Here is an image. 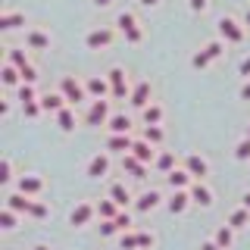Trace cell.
I'll use <instances>...</instances> for the list:
<instances>
[{
  "mask_svg": "<svg viewBox=\"0 0 250 250\" xmlns=\"http://www.w3.org/2000/svg\"><path fill=\"white\" fill-rule=\"evenodd\" d=\"M60 94H62V97H66L72 106H78L82 100H88V88H84V84L78 82L75 75H62V78H60Z\"/></svg>",
  "mask_w": 250,
  "mask_h": 250,
  "instance_id": "obj_1",
  "label": "cell"
},
{
  "mask_svg": "<svg viewBox=\"0 0 250 250\" xmlns=\"http://www.w3.org/2000/svg\"><path fill=\"white\" fill-rule=\"evenodd\" d=\"M109 100L106 97H97V100H91V106H88V113H84V125H106L109 122Z\"/></svg>",
  "mask_w": 250,
  "mask_h": 250,
  "instance_id": "obj_2",
  "label": "cell"
},
{
  "mask_svg": "<svg viewBox=\"0 0 250 250\" xmlns=\"http://www.w3.org/2000/svg\"><path fill=\"white\" fill-rule=\"evenodd\" d=\"M106 78H109V88H113V100H128L131 97V84H128V78H125V69L113 66L106 72Z\"/></svg>",
  "mask_w": 250,
  "mask_h": 250,
  "instance_id": "obj_3",
  "label": "cell"
},
{
  "mask_svg": "<svg viewBox=\"0 0 250 250\" xmlns=\"http://www.w3.org/2000/svg\"><path fill=\"white\" fill-rule=\"evenodd\" d=\"M216 25H219V35H222L229 44H241V41H244V25H241L238 19H231V16H222Z\"/></svg>",
  "mask_w": 250,
  "mask_h": 250,
  "instance_id": "obj_4",
  "label": "cell"
},
{
  "mask_svg": "<svg viewBox=\"0 0 250 250\" xmlns=\"http://www.w3.org/2000/svg\"><path fill=\"white\" fill-rule=\"evenodd\" d=\"M116 25H119V31H122L125 38H128L131 44H141V38H144V31L138 28V19H135L131 13H119V16H116Z\"/></svg>",
  "mask_w": 250,
  "mask_h": 250,
  "instance_id": "obj_5",
  "label": "cell"
},
{
  "mask_svg": "<svg viewBox=\"0 0 250 250\" xmlns=\"http://www.w3.org/2000/svg\"><path fill=\"white\" fill-rule=\"evenodd\" d=\"M113 38H116L113 28H94V31L84 35V47H88V50H104V47L113 44Z\"/></svg>",
  "mask_w": 250,
  "mask_h": 250,
  "instance_id": "obj_6",
  "label": "cell"
},
{
  "mask_svg": "<svg viewBox=\"0 0 250 250\" xmlns=\"http://www.w3.org/2000/svg\"><path fill=\"white\" fill-rule=\"evenodd\" d=\"M94 216H97V207H94V203H88V200H82V203L72 209V213H69V222H72L75 229H84V225H88Z\"/></svg>",
  "mask_w": 250,
  "mask_h": 250,
  "instance_id": "obj_7",
  "label": "cell"
},
{
  "mask_svg": "<svg viewBox=\"0 0 250 250\" xmlns=\"http://www.w3.org/2000/svg\"><path fill=\"white\" fill-rule=\"evenodd\" d=\"M84 88H88V97H91V100H97V97H113V88H109V78L91 75L88 82H84Z\"/></svg>",
  "mask_w": 250,
  "mask_h": 250,
  "instance_id": "obj_8",
  "label": "cell"
},
{
  "mask_svg": "<svg viewBox=\"0 0 250 250\" xmlns=\"http://www.w3.org/2000/svg\"><path fill=\"white\" fill-rule=\"evenodd\" d=\"M185 169L191 172V175L197 178V182H203V178L209 175V163L203 160L200 153H188V156H185Z\"/></svg>",
  "mask_w": 250,
  "mask_h": 250,
  "instance_id": "obj_9",
  "label": "cell"
},
{
  "mask_svg": "<svg viewBox=\"0 0 250 250\" xmlns=\"http://www.w3.org/2000/svg\"><path fill=\"white\" fill-rule=\"evenodd\" d=\"M122 172L131 178H144L147 175V163H141L135 153H122Z\"/></svg>",
  "mask_w": 250,
  "mask_h": 250,
  "instance_id": "obj_10",
  "label": "cell"
},
{
  "mask_svg": "<svg viewBox=\"0 0 250 250\" xmlns=\"http://www.w3.org/2000/svg\"><path fill=\"white\" fill-rule=\"evenodd\" d=\"M128 104L135 106V109H144L147 104H150V82H138L135 88H131V97H128Z\"/></svg>",
  "mask_w": 250,
  "mask_h": 250,
  "instance_id": "obj_11",
  "label": "cell"
},
{
  "mask_svg": "<svg viewBox=\"0 0 250 250\" xmlns=\"http://www.w3.org/2000/svg\"><path fill=\"white\" fill-rule=\"evenodd\" d=\"M166 182H169L172 191H188V188H191V182H194V175H191L188 169H172L169 175H166Z\"/></svg>",
  "mask_w": 250,
  "mask_h": 250,
  "instance_id": "obj_12",
  "label": "cell"
},
{
  "mask_svg": "<svg viewBox=\"0 0 250 250\" xmlns=\"http://www.w3.org/2000/svg\"><path fill=\"white\" fill-rule=\"evenodd\" d=\"M128 153H135L141 163H147V166H153V163H156V150H153V144H150V141H144V138L135 141Z\"/></svg>",
  "mask_w": 250,
  "mask_h": 250,
  "instance_id": "obj_13",
  "label": "cell"
},
{
  "mask_svg": "<svg viewBox=\"0 0 250 250\" xmlns=\"http://www.w3.org/2000/svg\"><path fill=\"white\" fill-rule=\"evenodd\" d=\"M25 47L28 50H47L50 47V35L41 28H31V31H25Z\"/></svg>",
  "mask_w": 250,
  "mask_h": 250,
  "instance_id": "obj_14",
  "label": "cell"
},
{
  "mask_svg": "<svg viewBox=\"0 0 250 250\" xmlns=\"http://www.w3.org/2000/svg\"><path fill=\"white\" fill-rule=\"evenodd\" d=\"M188 191H191V200L197 203V207H213V191H209L203 182H194Z\"/></svg>",
  "mask_w": 250,
  "mask_h": 250,
  "instance_id": "obj_15",
  "label": "cell"
},
{
  "mask_svg": "<svg viewBox=\"0 0 250 250\" xmlns=\"http://www.w3.org/2000/svg\"><path fill=\"white\" fill-rule=\"evenodd\" d=\"M191 203H194V200H191V191H175L166 207H169V213H172V216H182L185 209L191 207Z\"/></svg>",
  "mask_w": 250,
  "mask_h": 250,
  "instance_id": "obj_16",
  "label": "cell"
},
{
  "mask_svg": "<svg viewBox=\"0 0 250 250\" xmlns=\"http://www.w3.org/2000/svg\"><path fill=\"white\" fill-rule=\"evenodd\" d=\"M106 172H109V156H106V153L91 156V163H88V178H104Z\"/></svg>",
  "mask_w": 250,
  "mask_h": 250,
  "instance_id": "obj_17",
  "label": "cell"
},
{
  "mask_svg": "<svg viewBox=\"0 0 250 250\" xmlns=\"http://www.w3.org/2000/svg\"><path fill=\"white\" fill-rule=\"evenodd\" d=\"M19 25H25V13H13V10L0 13V31H16Z\"/></svg>",
  "mask_w": 250,
  "mask_h": 250,
  "instance_id": "obj_18",
  "label": "cell"
},
{
  "mask_svg": "<svg viewBox=\"0 0 250 250\" xmlns=\"http://www.w3.org/2000/svg\"><path fill=\"white\" fill-rule=\"evenodd\" d=\"M3 207L16 209V213H28V209H31V197H28V194H22V191H16V194H6Z\"/></svg>",
  "mask_w": 250,
  "mask_h": 250,
  "instance_id": "obj_19",
  "label": "cell"
},
{
  "mask_svg": "<svg viewBox=\"0 0 250 250\" xmlns=\"http://www.w3.org/2000/svg\"><path fill=\"white\" fill-rule=\"evenodd\" d=\"M160 200H163L160 191H144V194L135 200V209H138V213H150L153 207H160Z\"/></svg>",
  "mask_w": 250,
  "mask_h": 250,
  "instance_id": "obj_20",
  "label": "cell"
},
{
  "mask_svg": "<svg viewBox=\"0 0 250 250\" xmlns=\"http://www.w3.org/2000/svg\"><path fill=\"white\" fill-rule=\"evenodd\" d=\"M41 106H44V113H60L62 106H69V100L62 94H41Z\"/></svg>",
  "mask_w": 250,
  "mask_h": 250,
  "instance_id": "obj_21",
  "label": "cell"
},
{
  "mask_svg": "<svg viewBox=\"0 0 250 250\" xmlns=\"http://www.w3.org/2000/svg\"><path fill=\"white\" fill-rule=\"evenodd\" d=\"M131 135H109L106 138V150H116V153H128L131 150Z\"/></svg>",
  "mask_w": 250,
  "mask_h": 250,
  "instance_id": "obj_22",
  "label": "cell"
},
{
  "mask_svg": "<svg viewBox=\"0 0 250 250\" xmlns=\"http://www.w3.org/2000/svg\"><path fill=\"white\" fill-rule=\"evenodd\" d=\"M109 135H128V128H131V119L125 113H116V116H109Z\"/></svg>",
  "mask_w": 250,
  "mask_h": 250,
  "instance_id": "obj_23",
  "label": "cell"
},
{
  "mask_svg": "<svg viewBox=\"0 0 250 250\" xmlns=\"http://www.w3.org/2000/svg\"><path fill=\"white\" fill-rule=\"evenodd\" d=\"M41 188H44V182H41L38 175H22V178H19V191H22V194H28V197L41 194Z\"/></svg>",
  "mask_w": 250,
  "mask_h": 250,
  "instance_id": "obj_24",
  "label": "cell"
},
{
  "mask_svg": "<svg viewBox=\"0 0 250 250\" xmlns=\"http://www.w3.org/2000/svg\"><path fill=\"white\" fill-rule=\"evenodd\" d=\"M109 197H113V200L125 209V207L131 203V191H128V188H125L122 182H116V185H109Z\"/></svg>",
  "mask_w": 250,
  "mask_h": 250,
  "instance_id": "obj_25",
  "label": "cell"
},
{
  "mask_svg": "<svg viewBox=\"0 0 250 250\" xmlns=\"http://www.w3.org/2000/svg\"><path fill=\"white\" fill-rule=\"evenodd\" d=\"M57 125H60V131H75V113H72V106H62L60 113H57Z\"/></svg>",
  "mask_w": 250,
  "mask_h": 250,
  "instance_id": "obj_26",
  "label": "cell"
},
{
  "mask_svg": "<svg viewBox=\"0 0 250 250\" xmlns=\"http://www.w3.org/2000/svg\"><path fill=\"white\" fill-rule=\"evenodd\" d=\"M119 213H122V207H119L113 197H106V200L97 203V216H100V219H116Z\"/></svg>",
  "mask_w": 250,
  "mask_h": 250,
  "instance_id": "obj_27",
  "label": "cell"
},
{
  "mask_svg": "<svg viewBox=\"0 0 250 250\" xmlns=\"http://www.w3.org/2000/svg\"><path fill=\"white\" fill-rule=\"evenodd\" d=\"M141 119H144V125H160L163 122V106L160 104H147L141 109Z\"/></svg>",
  "mask_w": 250,
  "mask_h": 250,
  "instance_id": "obj_28",
  "label": "cell"
},
{
  "mask_svg": "<svg viewBox=\"0 0 250 250\" xmlns=\"http://www.w3.org/2000/svg\"><path fill=\"white\" fill-rule=\"evenodd\" d=\"M213 241H216V244L222 247V250H229V247H231V241H234V229H231L229 222H225V225H219V229H216V238H213Z\"/></svg>",
  "mask_w": 250,
  "mask_h": 250,
  "instance_id": "obj_29",
  "label": "cell"
},
{
  "mask_svg": "<svg viewBox=\"0 0 250 250\" xmlns=\"http://www.w3.org/2000/svg\"><path fill=\"white\" fill-rule=\"evenodd\" d=\"M16 100H19V104H35V100H41V97H38L35 84L22 82V84H19V91H16Z\"/></svg>",
  "mask_w": 250,
  "mask_h": 250,
  "instance_id": "obj_30",
  "label": "cell"
},
{
  "mask_svg": "<svg viewBox=\"0 0 250 250\" xmlns=\"http://www.w3.org/2000/svg\"><path fill=\"white\" fill-rule=\"evenodd\" d=\"M6 62L16 66V69H25L28 66V57H25V50H22V47H10V50H6Z\"/></svg>",
  "mask_w": 250,
  "mask_h": 250,
  "instance_id": "obj_31",
  "label": "cell"
},
{
  "mask_svg": "<svg viewBox=\"0 0 250 250\" xmlns=\"http://www.w3.org/2000/svg\"><path fill=\"white\" fill-rule=\"evenodd\" d=\"M153 166L160 169L163 175H169V172L175 169V153H172V150H163L160 156H156V163H153Z\"/></svg>",
  "mask_w": 250,
  "mask_h": 250,
  "instance_id": "obj_32",
  "label": "cell"
},
{
  "mask_svg": "<svg viewBox=\"0 0 250 250\" xmlns=\"http://www.w3.org/2000/svg\"><path fill=\"white\" fill-rule=\"evenodd\" d=\"M0 78H3V84H6V88H16V84H22V72H19L16 66H10V62L3 66V72H0Z\"/></svg>",
  "mask_w": 250,
  "mask_h": 250,
  "instance_id": "obj_33",
  "label": "cell"
},
{
  "mask_svg": "<svg viewBox=\"0 0 250 250\" xmlns=\"http://www.w3.org/2000/svg\"><path fill=\"white\" fill-rule=\"evenodd\" d=\"M250 222V209L247 207H241V209H234V213L229 216V225L231 229H244V225Z\"/></svg>",
  "mask_w": 250,
  "mask_h": 250,
  "instance_id": "obj_34",
  "label": "cell"
},
{
  "mask_svg": "<svg viewBox=\"0 0 250 250\" xmlns=\"http://www.w3.org/2000/svg\"><path fill=\"white\" fill-rule=\"evenodd\" d=\"M163 138L166 135H163L160 125H144V141H150V144L156 147V144H163Z\"/></svg>",
  "mask_w": 250,
  "mask_h": 250,
  "instance_id": "obj_35",
  "label": "cell"
},
{
  "mask_svg": "<svg viewBox=\"0 0 250 250\" xmlns=\"http://www.w3.org/2000/svg\"><path fill=\"white\" fill-rule=\"evenodd\" d=\"M122 250H141V231H122Z\"/></svg>",
  "mask_w": 250,
  "mask_h": 250,
  "instance_id": "obj_36",
  "label": "cell"
},
{
  "mask_svg": "<svg viewBox=\"0 0 250 250\" xmlns=\"http://www.w3.org/2000/svg\"><path fill=\"white\" fill-rule=\"evenodd\" d=\"M234 160H241V163L250 160V138H247V135L238 141V147H234Z\"/></svg>",
  "mask_w": 250,
  "mask_h": 250,
  "instance_id": "obj_37",
  "label": "cell"
},
{
  "mask_svg": "<svg viewBox=\"0 0 250 250\" xmlns=\"http://www.w3.org/2000/svg\"><path fill=\"white\" fill-rule=\"evenodd\" d=\"M10 178H13V163L10 156H3L0 160V185H10Z\"/></svg>",
  "mask_w": 250,
  "mask_h": 250,
  "instance_id": "obj_38",
  "label": "cell"
},
{
  "mask_svg": "<svg viewBox=\"0 0 250 250\" xmlns=\"http://www.w3.org/2000/svg\"><path fill=\"white\" fill-rule=\"evenodd\" d=\"M0 225H3L6 231H10V229H16V209L3 207V213H0Z\"/></svg>",
  "mask_w": 250,
  "mask_h": 250,
  "instance_id": "obj_39",
  "label": "cell"
},
{
  "mask_svg": "<svg viewBox=\"0 0 250 250\" xmlns=\"http://www.w3.org/2000/svg\"><path fill=\"white\" fill-rule=\"evenodd\" d=\"M209 62H213V57H209L207 50H200V53H194V57H191V66L194 69H207Z\"/></svg>",
  "mask_w": 250,
  "mask_h": 250,
  "instance_id": "obj_40",
  "label": "cell"
},
{
  "mask_svg": "<svg viewBox=\"0 0 250 250\" xmlns=\"http://www.w3.org/2000/svg\"><path fill=\"white\" fill-rule=\"evenodd\" d=\"M116 231H119V225H116V219H104V222H100V234H104V238H113Z\"/></svg>",
  "mask_w": 250,
  "mask_h": 250,
  "instance_id": "obj_41",
  "label": "cell"
},
{
  "mask_svg": "<svg viewBox=\"0 0 250 250\" xmlns=\"http://www.w3.org/2000/svg\"><path fill=\"white\" fill-rule=\"evenodd\" d=\"M22 109H25V116H28V119H38V116L44 113L41 100H35V104H22Z\"/></svg>",
  "mask_w": 250,
  "mask_h": 250,
  "instance_id": "obj_42",
  "label": "cell"
},
{
  "mask_svg": "<svg viewBox=\"0 0 250 250\" xmlns=\"http://www.w3.org/2000/svg\"><path fill=\"white\" fill-rule=\"evenodd\" d=\"M203 50H207V53H209V57H213V60H219V57H222V53H225V44H222V41H209L207 47H203Z\"/></svg>",
  "mask_w": 250,
  "mask_h": 250,
  "instance_id": "obj_43",
  "label": "cell"
},
{
  "mask_svg": "<svg viewBox=\"0 0 250 250\" xmlns=\"http://www.w3.org/2000/svg\"><path fill=\"white\" fill-rule=\"evenodd\" d=\"M50 209H47V203H38V200H31V209H28V216H35V219H44Z\"/></svg>",
  "mask_w": 250,
  "mask_h": 250,
  "instance_id": "obj_44",
  "label": "cell"
},
{
  "mask_svg": "<svg viewBox=\"0 0 250 250\" xmlns=\"http://www.w3.org/2000/svg\"><path fill=\"white\" fill-rule=\"evenodd\" d=\"M19 72H22V82H28V84L38 82V72H35V66H31V62H28L25 69H19Z\"/></svg>",
  "mask_w": 250,
  "mask_h": 250,
  "instance_id": "obj_45",
  "label": "cell"
},
{
  "mask_svg": "<svg viewBox=\"0 0 250 250\" xmlns=\"http://www.w3.org/2000/svg\"><path fill=\"white\" fill-rule=\"evenodd\" d=\"M116 225H119V231H128L131 229V216L128 213H119V216H116Z\"/></svg>",
  "mask_w": 250,
  "mask_h": 250,
  "instance_id": "obj_46",
  "label": "cell"
},
{
  "mask_svg": "<svg viewBox=\"0 0 250 250\" xmlns=\"http://www.w3.org/2000/svg\"><path fill=\"white\" fill-rule=\"evenodd\" d=\"M188 6H191V13H203L209 6V0H188Z\"/></svg>",
  "mask_w": 250,
  "mask_h": 250,
  "instance_id": "obj_47",
  "label": "cell"
},
{
  "mask_svg": "<svg viewBox=\"0 0 250 250\" xmlns=\"http://www.w3.org/2000/svg\"><path fill=\"white\" fill-rule=\"evenodd\" d=\"M238 97H241V100H250V78H244V84H241Z\"/></svg>",
  "mask_w": 250,
  "mask_h": 250,
  "instance_id": "obj_48",
  "label": "cell"
},
{
  "mask_svg": "<svg viewBox=\"0 0 250 250\" xmlns=\"http://www.w3.org/2000/svg\"><path fill=\"white\" fill-rule=\"evenodd\" d=\"M238 72L244 75V78H250V57H244L241 60V66H238Z\"/></svg>",
  "mask_w": 250,
  "mask_h": 250,
  "instance_id": "obj_49",
  "label": "cell"
},
{
  "mask_svg": "<svg viewBox=\"0 0 250 250\" xmlns=\"http://www.w3.org/2000/svg\"><path fill=\"white\" fill-rule=\"evenodd\" d=\"M144 247H153V234L141 231V250H144Z\"/></svg>",
  "mask_w": 250,
  "mask_h": 250,
  "instance_id": "obj_50",
  "label": "cell"
},
{
  "mask_svg": "<svg viewBox=\"0 0 250 250\" xmlns=\"http://www.w3.org/2000/svg\"><path fill=\"white\" fill-rule=\"evenodd\" d=\"M200 250H222V247H219L216 241H203V244H200Z\"/></svg>",
  "mask_w": 250,
  "mask_h": 250,
  "instance_id": "obj_51",
  "label": "cell"
},
{
  "mask_svg": "<svg viewBox=\"0 0 250 250\" xmlns=\"http://www.w3.org/2000/svg\"><path fill=\"white\" fill-rule=\"evenodd\" d=\"M141 6H144V10H150V6H160V0H138Z\"/></svg>",
  "mask_w": 250,
  "mask_h": 250,
  "instance_id": "obj_52",
  "label": "cell"
},
{
  "mask_svg": "<svg viewBox=\"0 0 250 250\" xmlns=\"http://www.w3.org/2000/svg\"><path fill=\"white\" fill-rule=\"evenodd\" d=\"M241 207H247V209H250V191L244 194V197H241Z\"/></svg>",
  "mask_w": 250,
  "mask_h": 250,
  "instance_id": "obj_53",
  "label": "cell"
},
{
  "mask_svg": "<svg viewBox=\"0 0 250 250\" xmlns=\"http://www.w3.org/2000/svg\"><path fill=\"white\" fill-rule=\"evenodd\" d=\"M113 0H94V6H109Z\"/></svg>",
  "mask_w": 250,
  "mask_h": 250,
  "instance_id": "obj_54",
  "label": "cell"
},
{
  "mask_svg": "<svg viewBox=\"0 0 250 250\" xmlns=\"http://www.w3.org/2000/svg\"><path fill=\"white\" fill-rule=\"evenodd\" d=\"M244 25H250V6L244 10Z\"/></svg>",
  "mask_w": 250,
  "mask_h": 250,
  "instance_id": "obj_55",
  "label": "cell"
},
{
  "mask_svg": "<svg viewBox=\"0 0 250 250\" xmlns=\"http://www.w3.org/2000/svg\"><path fill=\"white\" fill-rule=\"evenodd\" d=\"M31 250H50V247H47V244H35V247H31Z\"/></svg>",
  "mask_w": 250,
  "mask_h": 250,
  "instance_id": "obj_56",
  "label": "cell"
},
{
  "mask_svg": "<svg viewBox=\"0 0 250 250\" xmlns=\"http://www.w3.org/2000/svg\"><path fill=\"white\" fill-rule=\"evenodd\" d=\"M247 138H250V125H247Z\"/></svg>",
  "mask_w": 250,
  "mask_h": 250,
  "instance_id": "obj_57",
  "label": "cell"
}]
</instances>
